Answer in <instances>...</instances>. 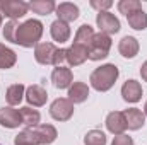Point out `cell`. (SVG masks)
<instances>
[{"instance_id":"cell-1","label":"cell","mask_w":147,"mask_h":145,"mask_svg":"<svg viewBox=\"0 0 147 145\" xmlns=\"http://www.w3.org/2000/svg\"><path fill=\"white\" fill-rule=\"evenodd\" d=\"M43 22L38 21V19H28L24 21L22 24L17 26V31H16V43L14 44H19L22 48H36L39 44V39L43 36Z\"/></svg>"},{"instance_id":"cell-2","label":"cell","mask_w":147,"mask_h":145,"mask_svg":"<svg viewBox=\"0 0 147 145\" xmlns=\"http://www.w3.org/2000/svg\"><path fill=\"white\" fill-rule=\"evenodd\" d=\"M118 77H120L118 67L115 63H105V65H101V67L92 70L91 77H89V84L98 92H108L116 84Z\"/></svg>"},{"instance_id":"cell-3","label":"cell","mask_w":147,"mask_h":145,"mask_svg":"<svg viewBox=\"0 0 147 145\" xmlns=\"http://www.w3.org/2000/svg\"><path fill=\"white\" fill-rule=\"evenodd\" d=\"M111 36L105 34V33H96L91 44L87 46V60L91 62H101L110 55L111 50Z\"/></svg>"},{"instance_id":"cell-4","label":"cell","mask_w":147,"mask_h":145,"mask_svg":"<svg viewBox=\"0 0 147 145\" xmlns=\"http://www.w3.org/2000/svg\"><path fill=\"white\" fill-rule=\"evenodd\" d=\"M29 12V3L24 0H0V14L9 21H17Z\"/></svg>"},{"instance_id":"cell-5","label":"cell","mask_w":147,"mask_h":145,"mask_svg":"<svg viewBox=\"0 0 147 145\" xmlns=\"http://www.w3.org/2000/svg\"><path fill=\"white\" fill-rule=\"evenodd\" d=\"M74 104L69 101V97H57L50 104V116L55 121H69L74 116Z\"/></svg>"},{"instance_id":"cell-6","label":"cell","mask_w":147,"mask_h":145,"mask_svg":"<svg viewBox=\"0 0 147 145\" xmlns=\"http://www.w3.org/2000/svg\"><path fill=\"white\" fill-rule=\"evenodd\" d=\"M96 26L99 28V33H105L108 36L120 33V29H121L120 19L111 12H98L96 14Z\"/></svg>"},{"instance_id":"cell-7","label":"cell","mask_w":147,"mask_h":145,"mask_svg":"<svg viewBox=\"0 0 147 145\" xmlns=\"http://www.w3.org/2000/svg\"><path fill=\"white\" fill-rule=\"evenodd\" d=\"M29 130L33 133V138H34L36 145H50V144H53L57 140V137H58L57 128L53 125H48V123H45V125L39 123L38 126L29 128Z\"/></svg>"},{"instance_id":"cell-8","label":"cell","mask_w":147,"mask_h":145,"mask_svg":"<svg viewBox=\"0 0 147 145\" xmlns=\"http://www.w3.org/2000/svg\"><path fill=\"white\" fill-rule=\"evenodd\" d=\"M142 94H144V89H142V84L135 79H128L127 82H123L121 85V97L125 103L128 104H135L142 99Z\"/></svg>"},{"instance_id":"cell-9","label":"cell","mask_w":147,"mask_h":145,"mask_svg":"<svg viewBox=\"0 0 147 145\" xmlns=\"http://www.w3.org/2000/svg\"><path fill=\"white\" fill-rule=\"evenodd\" d=\"M24 99L28 101V106H31V108H41L48 101V92H46V89L43 85L33 84V85L26 87V97Z\"/></svg>"},{"instance_id":"cell-10","label":"cell","mask_w":147,"mask_h":145,"mask_svg":"<svg viewBox=\"0 0 147 145\" xmlns=\"http://www.w3.org/2000/svg\"><path fill=\"white\" fill-rule=\"evenodd\" d=\"M57 50L58 46H55L53 43H39L34 48V60L39 65H53Z\"/></svg>"},{"instance_id":"cell-11","label":"cell","mask_w":147,"mask_h":145,"mask_svg":"<svg viewBox=\"0 0 147 145\" xmlns=\"http://www.w3.org/2000/svg\"><path fill=\"white\" fill-rule=\"evenodd\" d=\"M0 125H2L3 128H9V130L19 128V126L22 125V118H21L19 109L12 108V106H3V108H0Z\"/></svg>"},{"instance_id":"cell-12","label":"cell","mask_w":147,"mask_h":145,"mask_svg":"<svg viewBox=\"0 0 147 145\" xmlns=\"http://www.w3.org/2000/svg\"><path fill=\"white\" fill-rule=\"evenodd\" d=\"M123 113V118H125V123H127V130H132V132H137L140 128H144L146 125V114L144 111L139 108H128Z\"/></svg>"},{"instance_id":"cell-13","label":"cell","mask_w":147,"mask_h":145,"mask_svg":"<svg viewBox=\"0 0 147 145\" xmlns=\"http://www.w3.org/2000/svg\"><path fill=\"white\" fill-rule=\"evenodd\" d=\"M51 82L57 89H69L74 84V73L69 67H55L51 72Z\"/></svg>"},{"instance_id":"cell-14","label":"cell","mask_w":147,"mask_h":145,"mask_svg":"<svg viewBox=\"0 0 147 145\" xmlns=\"http://www.w3.org/2000/svg\"><path fill=\"white\" fill-rule=\"evenodd\" d=\"M105 125H106V130L110 132L111 135H123L125 130H127V123H125V118H123V113L121 111H111L108 113L106 119H105Z\"/></svg>"},{"instance_id":"cell-15","label":"cell","mask_w":147,"mask_h":145,"mask_svg":"<svg viewBox=\"0 0 147 145\" xmlns=\"http://www.w3.org/2000/svg\"><path fill=\"white\" fill-rule=\"evenodd\" d=\"M118 51H120V55L123 58L132 60V58H135L139 55L140 43H139V39L135 36H123L120 39V43H118Z\"/></svg>"},{"instance_id":"cell-16","label":"cell","mask_w":147,"mask_h":145,"mask_svg":"<svg viewBox=\"0 0 147 145\" xmlns=\"http://www.w3.org/2000/svg\"><path fill=\"white\" fill-rule=\"evenodd\" d=\"M55 12H57V19H60V21H63L67 24L77 21L79 15H80L79 7L75 3H72V2H62V3H58L57 9H55Z\"/></svg>"},{"instance_id":"cell-17","label":"cell","mask_w":147,"mask_h":145,"mask_svg":"<svg viewBox=\"0 0 147 145\" xmlns=\"http://www.w3.org/2000/svg\"><path fill=\"white\" fill-rule=\"evenodd\" d=\"M67 91H69V92H67L69 101H70L72 104L86 103L87 97H89V85H87L86 82H80V80H75Z\"/></svg>"},{"instance_id":"cell-18","label":"cell","mask_w":147,"mask_h":145,"mask_svg":"<svg viewBox=\"0 0 147 145\" xmlns=\"http://www.w3.org/2000/svg\"><path fill=\"white\" fill-rule=\"evenodd\" d=\"M50 34H51V39L53 41H57L60 44L62 43H67L70 39V34H72L70 24H67V22H63L60 19H55L51 22V26H50Z\"/></svg>"},{"instance_id":"cell-19","label":"cell","mask_w":147,"mask_h":145,"mask_svg":"<svg viewBox=\"0 0 147 145\" xmlns=\"http://www.w3.org/2000/svg\"><path fill=\"white\" fill-rule=\"evenodd\" d=\"M87 62V48L80 44H70L67 48V63L70 67H79Z\"/></svg>"},{"instance_id":"cell-20","label":"cell","mask_w":147,"mask_h":145,"mask_svg":"<svg viewBox=\"0 0 147 145\" xmlns=\"http://www.w3.org/2000/svg\"><path fill=\"white\" fill-rule=\"evenodd\" d=\"M26 97V85L24 84H12L9 85L7 92H5V101L9 106H19L22 103V99Z\"/></svg>"},{"instance_id":"cell-21","label":"cell","mask_w":147,"mask_h":145,"mask_svg":"<svg viewBox=\"0 0 147 145\" xmlns=\"http://www.w3.org/2000/svg\"><path fill=\"white\" fill-rule=\"evenodd\" d=\"M19 113H21V118H22V125H26L28 128H34L41 121V113L38 109L31 108V106L19 108Z\"/></svg>"},{"instance_id":"cell-22","label":"cell","mask_w":147,"mask_h":145,"mask_svg":"<svg viewBox=\"0 0 147 145\" xmlns=\"http://www.w3.org/2000/svg\"><path fill=\"white\" fill-rule=\"evenodd\" d=\"M127 22L135 31H146L147 29V14L144 9H139L127 15Z\"/></svg>"},{"instance_id":"cell-23","label":"cell","mask_w":147,"mask_h":145,"mask_svg":"<svg viewBox=\"0 0 147 145\" xmlns=\"http://www.w3.org/2000/svg\"><path fill=\"white\" fill-rule=\"evenodd\" d=\"M96 34V31H94V28L92 26H89V24H82L79 29H77V33H75V38H74V44H80V46H89L91 44V41H92V38Z\"/></svg>"},{"instance_id":"cell-24","label":"cell","mask_w":147,"mask_h":145,"mask_svg":"<svg viewBox=\"0 0 147 145\" xmlns=\"http://www.w3.org/2000/svg\"><path fill=\"white\" fill-rule=\"evenodd\" d=\"M16 63H17V53L12 48H9V46L0 43V68L2 70H9Z\"/></svg>"},{"instance_id":"cell-25","label":"cell","mask_w":147,"mask_h":145,"mask_svg":"<svg viewBox=\"0 0 147 145\" xmlns=\"http://www.w3.org/2000/svg\"><path fill=\"white\" fill-rule=\"evenodd\" d=\"M55 9H57V3L53 0H33V2H29V10H33L38 15L53 14Z\"/></svg>"},{"instance_id":"cell-26","label":"cell","mask_w":147,"mask_h":145,"mask_svg":"<svg viewBox=\"0 0 147 145\" xmlns=\"http://www.w3.org/2000/svg\"><path fill=\"white\" fill-rule=\"evenodd\" d=\"M108 137L101 130H89L84 135V145H106Z\"/></svg>"},{"instance_id":"cell-27","label":"cell","mask_w":147,"mask_h":145,"mask_svg":"<svg viewBox=\"0 0 147 145\" xmlns=\"http://www.w3.org/2000/svg\"><path fill=\"white\" fill-rule=\"evenodd\" d=\"M116 7H118L120 14H125V17H127L128 14H132V12L142 9V3H140L139 0H120Z\"/></svg>"},{"instance_id":"cell-28","label":"cell","mask_w":147,"mask_h":145,"mask_svg":"<svg viewBox=\"0 0 147 145\" xmlns=\"http://www.w3.org/2000/svg\"><path fill=\"white\" fill-rule=\"evenodd\" d=\"M14 145H36L31 130L29 128H24L22 132H19L16 135V138H14Z\"/></svg>"},{"instance_id":"cell-29","label":"cell","mask_w":147,"mask_h":145,"mask_svg":"<svg viewBox=\"0 0 147 145\" xmlns=\"http://www.w3.org/2000/svg\"><path fill=\"white\" fill-rule=\"evenodd\" d=\"M17 21H9L5 22V26L2 28V34L5 41H10V43H16V31H17Z\"/></svg>"},{"instance_id":"cell-30","label":"cell","mask_w":147,"mask_h":145,"mask_svg":"<svg viewBox=\"0 0 147 145\" xmlns=\"http://www.w3.org/2000/svg\"><path fill=\"white\" fill-rule=\"evenodd\" d=\"M91 7L98 12H110L113 2L111 0H91Z\"/></svg>"},{"instance_id":"cell-31","label":"cell","mask_w":147,"mask_h":145,"mask_svg":"<svg viewBox=\"0 0 147 145\" xmlns=\"http://www.w3.org/2000/svg\"><path fill=\"white\" fill-rule=\"evenodd\" d=\"M111 145H134V138L128 137L127 133H123V135H116V137H113Z\"/></svg>"},{"instance_id":"cell-32","label":"cell","mask_w":147,"mask_h":145,"mask_svg":"<svg viewBox=\"0 0 147 145\" xmlns=\"http://www.w3.org/2000/svg\"><path fill=\"white\" fill-rule=\"evenodd\" d=\"M140 77H142L144 82H147V60L142 63V67H140Z\"/></svg>"},{"instance_id":"cell-33","label":"cell","mask_w":147,"mask_h":145,"mask_svg":"<svg viewBox=\"0 0 147 145\" xmlns=\"http://www.w3.org/2000/svg\"><path fill=\"white\" fill-rule=\"evenodd\" d=\"M0 28H3V15L0 14Z\"/></svg>"},{"instance_id":"cell-34","label":"cell","mask_w":147,"mask_h":145,"mask_svg":"<svg viewBox=\"0 0 147 145\" xmlns=\"http://www.w3.org/2000/svg\"><path fill=\"white\" fill-rule=\"evenodd\" d=\"M144 114H146V118H147V101H146V104H144Z\"/></svg>"}]
</instances>
